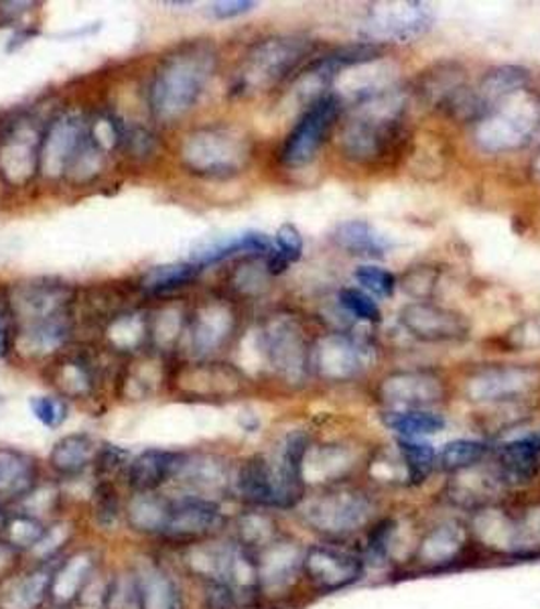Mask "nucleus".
<instances>
[{
    "label": "nucleus",
    "mask_w": 540,
    "mask_h": 609,
    "mask_svg": "<svg viewBox=\"0 0 540 609\" xmlns=\"http://www.w3.org/2000/svg\"><path fill=\"white\" fill-rule=\"evenodd\" d=\"M339 301L358 320L370 321V323H379L382 320L379 304L374 303L362 290L344 289L339 292Z\"/></svg>",
    "instance_id": "37"
},
{
    "label": "nucleus",
    "mask_w": 540,
    "mask_h": 609,
    "mask_svg": "<svg viewBox=\"0 0 540 609\" xmlns=\"http://www.w3.org/2000/svg\"><path fill=\"white\" fill-rule=\"evenodd\" d=\"M322 356L320 368L325 377L350 378L364 363L360 349L353 348L346 339H327V348L322 349Z\"/></svg>",
    "instance_id": "25"
},
{
    "label": "nucleus",
    "mask_w": 540,
    "mask_h": 609,
    "mask_svg": "<svg viewBox=\"0 0 540 609\" xmlns=\"http://www.w3.org/2000/svg\"><path fill=\"white\" fill-rule=\"evenodd\" d=\"M240 545L244 549H252V547H268L275 540V524L268 516H261V514H249L240 521Z\"/></svg>",
    "instance_id": "33"
},
{
    "label": "nucleus",
    "mask_w": 540,
    "mask_h": 609,
    "mask_svg": "<svg viewBox=\"0 0 540 609\" xmlns=\"http://www.w3.org/2000/svg\"><path fill=\"white\" fill-rule=\"evenodd\" d=\"M86 132L82 122L73 118H61L51 124L45 136V169L61 174L70 163H75L86 146Z\"/></svg>",
    "instance_id": "13"
},
{
    "label": "nucleus",
    "mask_w": 540,
    "mask_h": 609,
    "mask_svg": "<svg viewBox=\"0 0 540 609\" xmlns=\"http://www.w3.org/2000/svg\"><path fill=\"white\" fill-rule=\"evenodd\" d=\"M431 25V13L423 4L407 2V4H393L391 9H376L370 16L368 27L376 39H396L409 41L412 37L421 35Z\"/></svg>",
    "instance_id": "10"
},
{
    "label": "nucleus",
    "mask_w": 540,
    "mask_h": 609,
    "mask_svg": "<svg viewBox=\"0 0 540 609\" xmlns=\"http://www.w3.org/2000/svg\"><path fill=\"white\" fill-rule=\"evenodd\" d=\"M143 609H181L176 581L157 566H146L136 575Z\"/></svg>",
    "instance_id": "22"
},
{
    "label": "nucleus",
    "mask_w": 540,
    "mask_h": 609,
    "mask_svg": "<svg viewBox=\"0 0 540 609\" xmlns=\"http://www.w3.org/2000/svg\"><path fill=\"white\" fill-rule=\"evenodd\" d=\"M254 9V2L250 0H228V2H214L212 4V15L218 19H235L244 15Z\"/></svg>",
    "instance_id": "42"
},
{
    "label": "nucleus",
    "mask_w": 540,
    "mask_h": 609,
    "mask_svg": "<svg viewBox=\"0 0 540 609\" xmlns=\"http://www.w3.org/2000/svg\"><path fill=\"white\" fill-rule=\"evenodd\" d=\"M461 547V533L452 526H439L429 537L424 538L421 554L424 563H445L457 554Z\"/></svg>",
    "instance_id": "32"
},
{
    "label": "nucleus",
    "mask_w": 540,
    "mask_h": 609,
    "mask_svg": "<svg viewBox=\"0 0 540 609\" xmlns=\"http://www.w3.org/2000/svg\"><path fill=\"white\" fill-rule=\"evenodd\" d=\"M380 394L384 396L386 403L409 406V410H412L415 406L435 403L441 394V389H439L437 380H433L431 377L405 374V377H393L391 380H386L380 389Z\"/></svg>",
    "instance_id": "18"
},
{
    "label": "nucleus",
    "mask_w": 540,
    "mask_h": 609,
    "mask_svg": "<svg viewBox=\"0 0 540 609\" xmlns=\"http://www.w3.org/2000/svg\"><path fill=\"white\" fill-rule=\"evenodd\" d=\"M202 268L193 262L155 266L143 278V287L151 290H171L188 285Z\"/></svg>",
    "instance_id": "31"
},
{
    "label": "nucleus",
    "mask_w": 540,
    "mask_h": 609,
    "mask_svg": "<svg viewBox=\"0 0 540 609\" xmlns=\"http://www.w3.org/2000/svg\"><path fill=\"white\" fill-rule=\"evenodd\" d=\"M92 571H94V561L89 557L86 554L73 557L70 563L61 566L58 575H53L51 594H56L58 599H72L73 595H77L84 589Z\"/></svg>",
    "instance_id": "29"
},
{
    "label": "nucleus",
    "mask_w": 540,
    "mask_h": 609,
    "mask_svg": "<svg viewBox=\"0 0 540 609\" xmlns=\"http://www.w3.org/2000/svg\"><path fill=\"white\" fill-rule=\"evenodd\" d=\"M275 250V242L261 232L238 234V236H228L224 240H216L209 247L197 250L191 262L197 264L200 268H204L207 264H216V262L232 259L238 254H263L271 256V252Z\"/></svg>",
    "instance_id": "14"
},
{
    "label": "nucleus",
    "mask_w": 540,
    "mask_h": 609,
    "mask_svg": "<svg viewBox=\"0 0 540 609\" xmlns=\"http://www.w3.org/2000/svg\"><path fill=\"white\" fill-rule=\"evenodd\" d=\"M238 490L244 500L256 506L275 507V483L271 464L263 455H254L240 467L238 474Z\"/></svg>",
    "instance_id": "20"
},
{
    "label": "nucleus",
    "mask_w": 540,
    "mask_h": 609,
    "mask_svg": "<svg viewBox=\"0 0 540 609\" xmlns=\"http://www.w3.org/2000/svg\"><path fill=\"white\" fill-rule=\"evenodd\" d=\"M7 533H9V545H13L15 549L35 547L47 535L44 526L31 516H15V521L7 524Z\"/></svg>",
    "instance_id": "35"
},
{
    "label": "nucleus",
    "mask_w": 540,
    "mask_h": 609,
    "mask_svg": "<svg viewBox=\"0 0 540 609\" xmlns=\"http://www.w3.org/2000/svg\"><path fill=\"white\" fill-rule=\"evenodd\" d=\"M216 58L205 45H190L163 61L148 92L153 115L171 122L190 112L200 100Z\"/></svg>",
    "instance_id": "1"
},
{
    "label": "nucleus",
    "mask_w": 540,
    "mask_h": 609,
    "mask_svg": "<svg viewBox=\"0 0 540 609\" xmlns=\"http://www.w3.org/2000/svg\"><path fill=\"white\" fill-rule=\"evenodd\" d=\"M96 451L98 447L92 437L75 433V435L59 439L51 451L49 462L61 476H75V474H82L94 462Z\"/></svg>",
    "instance_id": "21"
},
{
    "label": "nucleus",
    "mask_w": 540,
    "mask_h": 609,
    "mask_svg": "<svg viewBox=\"0 0 540 609\" xmlns=\"http://www.w3.org/2000/svg\"><path fill=\"white\" fill-rule=\"evenodd\" d=\"M129 453L118 447H106L98 455V471L108 478L118 474L122 467L129 469Z\"/></svg>",
    "instance_id": "41"
},
{
    "label": "nucleus",
    "mask_w": 540,
    "mask_h": 609,
    "mask_svg": "<svg viewBox=\"0 0 540 609\" xmlns=\"http://www.w3.org/2000/svg\"><path fill=\"white\" fill-rule=\"evenodd\" d=\"M403 323L410 334L424 342H452L469 332L468 321L459 313L433 304H409L403 311Z\"/></svg>",
    "instance_id": "8"
},
{
    "label": "nucleus",
    "mask_w": 540,
    "mask_h": 609,
    "mask_svg": "<svg viewBox=\"0 0 540 609\" xmlns=\"http://www.w3.org/2000/svg\"><path fill=\"white\" fill-rule=\"evenodd\" d=\"M104 608L106 609H143L136 577L122 575L108 585L104 595Z\"/></svg>",
    "instance_id": "34"
},
{
    "label": "nucleus",
    "mask_w": 540,
    "mask_h": 609,
    "mask_svg": "<svg viewBox=\"0 0 540 609\" xmlns=\"http://www.w3.org/2000/svg\"><path fill=\"white\" fill-rule=\"evenodd\" d=\"M118 512H120V506H118L117 492L110 483L103 481L96 490V514H98L100 523L115 526L118 521Z\"/></svg>",
    "instance_id": "39"
},
{
    "label": "nucleus",
    "mask_w": 540,
    "mask_h": 609,
    "mask_svg": "<svg viewBox=\"0 0 540 609\" xmlns=\"http://www.w3.org/2000/svg\"><path fill=\"white\" fill-rule=\"evenodd\" d=\"M386 425L396 433L415 439V437L435 435L445 427V421L435 413L412 408V410L391 413L386 417Z\"/></svg>",
    "instance_id": "27"
},
{
    "label": "nucleus",
    "mask_w": 540,
    "mask_h": 609,
    "mask_svg": "<svg viewBox=\"0 0 540 609\" xmlns=\"http://www.w3.org/2000/svg\"><path fill=\"white\" fill-rule=\"evenodd\" d=\"M341 110V101L334 94H325L320 100L311 101L305 115L292 127L287 136L280 160L289 167H301L315 159L329 131L334 129Z\"/></svg>",
    "instance_id": "2"
},
{
    "label": "nucleus",
    "mask_w": 540,
    "mask_h": 609,
    "mask_svg": "<svg viewBox=\"0 0 540 609\" xmlns=\"http://www.w3.org/2000/svg\"><path fill=\"white\" fill-rule=\"evenodd\" d=\"M307 44L301 39H268L259 45L247 61L242 73L244 86H271L291 72L297 61L305 56Z\"/></svg>",
    "instance_id": "7"
},
{
    "label": "nucleus",
    "mask_w": 540,
    "mask_h": 609,
    "mask_svg": "<svg viewBox=\"0 0 540 609\" xmlns=\"http://www.w3.org/2000/svg\"><path fill=\"white\" fill-rule=\"evenodd\" d=\"M221 524L224 516L212 500L190 495L181 502H176L165 535L176 540H197L218 533Z\"/></svg>",
    "instance_id": "9"
},
{
    "label": "nucleus",
    "mask_w": 540,
    "mask_h": 609,
    "mask_svg": "<svg viewBox=\"0 0 540 609\" xmlns=\"http://www.w3.org/2000/svg\"><path fill=\"white\" fill-rule=\"evenodd\" d=\"M356 280L364 289L372 290L379 297H391L395 292V275L384 271V268H379V266H360L356 271Z\"/></svg>",
    "instance_id": "38"
},
{
    "label": "nucleus",
    "mask_w": 540,
    "mask_h": 609,
    "mask_svg": "<svg viewBox=\"0 0 540 609\" xmlns=\"http://www.w3.org/2000/svg\"><path fill=\"white\" fill-rule=\"evenodd\" d=\"M2 524H4V514L0 512V526H2Z\"/></svg>",
    "instance_id": "45"
},
{
    "label": "nucleus",
    "mask_w": 540,
    "mask_h": 609,
    "mask_svg": "<svg viewBox=\"0 0 540 609\" xmlns=\"http://www.w3.org/2000/svg\"><path fill=\"white\" fill-rule=\"evenodd\" d=\"M263 551V557L256 559L261 587H285L291 583L297 571L303 569V557H297L291 545L273 540Z\"/></svg>",
    "instance_id": "16"
},
{
    "label": "nucleus",
    "mask_w": 540,
    "mask_h": 609,
    "mask_svg": "<svg viewBox=\"0 0 540 609\" xmlns=\"http://www.w3.org/2000/svg\"><path fill=\"white\" fill-rule=\"evenodd\" d=\"M388 106L393 104L384 101V106H372L370 110L364 106L362 115L351 120L350 127L344 131V148L350 153V157L379 159L395 145L400 132V120L396 108L386 110Z\"/></svg>",
    "instance_id": "4"
},
{
    "label": "nucleus",
    "mask_w": 540,
    "mask_h": 609,
    "mask_svg": "<svg viewBox=\"0 0 540 609\" xmlns=\"http://www.w3.org/2000/svg\"><path fill=\"white\" fill-rule=\"evenodd\" d=\"M398 451H400L403 464L407 469L410 486H421L431 478V474L437 465V453L429 443H421L415 439H403L398 443Z\"/></svg>",
    "instance_id": "26"
},
{
    "label": "nucleus",
    "mask_w": 540,
    "mask_h": 609,
    "mask_svg": "<svg viewBox=\"0 0 540 609\" xmlns=\"http://www.w3.org/2000/svg\"><path fill=\"white\" fill-rule=\"evenodd\" d=\"M374 506L364 493L334 492L307 507V523L327 537H350L370 523Z\"/></svg>",
    "instance_id": "3"
},
{
    "label": "nucleus",
    "mask_w": 540,
    "mask_h": 609,
    "mask_svg": "<svg viewBox=\"0 0 540 609\" xmlns=\"http://www.w3.org/2000/svg\"><path fill=\"white\" fill-rule=\"evenodd\" d=\"M173 506L176 502L157 493H136L129 502L127 516L134 530H141L146 535H165L173 514Z\"/></svg>",
    "instance_id": "15"
},
{
    "label": "nucleus",
    "mask_w": 540,
    "mask_h": 609,
    "mask_svg": "<svg viewBox=\"0 0 540 609\" xmlns=\"http://www.w3.org/2000/svg\"><path fill=\"white\" fill-rule=\"evenodd\" d=\"M238 597L230 585L224 581H207L205 589V608L207 609H236Z\"/></svg>",
    "instance_id": "40"
},
{
    "label": "nucleus",
    "mask_w": 540,
    "mask_h": 609,
    "mask_svg": "<svg viewBox=\"0 0 540 609\" xmlns=\"http://www.w3.org/2000/svg\"><path fill=\"white\" fill-rule=\"evenodd\" d=\"M29 406L35 419L49 429H58L68 419V406L53 396H35L31 398Z\"/></svg>",
    "instance_id": "36"
},
{
    "label": "nucleus",
    "mask_w": 540,
    "mask_h": 609,
    "mask_svg": "<svg viewBox=\"0 0 540 609\" xmlns=\"http://www.w3.org/2000/svg\"><path fill=\"white\" fill-rule=\"evenodd\" d=\"M334 240L339 248L350 252L353 256H368L379 259L386 252V240L372 230L370 224L362 219H351L337 228Z\"/></svg>",
    "instance_id": "23"
},
{
    "label": "nucleus",
    "mask_w": 540,
    "mask_h": 609,
    "mask_svg": "<svg viewBox=\"0 0 540 609\" xmlns=\"http://www.w3.org/2000/svg\"><path fill=\"white\" fill-rule=\"evenodd\" d=\"M7 346H9V334H7V327L0 323V358L4 356Z\"/></svg>",
    "instance_id": "44"
},
{
    "label": "nucleus",
    "mask_w": 540,
    "mask_h": 609,
    "mask_svg": "<svg viewBox=\"0 0 540 609\" xmlns=\"http://www.w3.org/2000/svg\"><path fill=\"white\" fill-rule=\"evenodd\" d=\"M15 565V547L0 542V575L11 571Z\"/></svg>",
    "instance_id": "43"
},
{
    "label": "nucleus",
    "mask_w": 540,
    "mask_h": 609,
    "mask_svg": "<svg viewBox=\"0 0 540 609\" xmlns=\"http://www.w3.org/2000/svg\"><path fill=\"white\" fill-rule=\"evenodd\" d=\"M35 478L37 465L31 455L11 447H0V495H27L33 490Z\"/></svg>",
    "instance_id": "19"
},
{
    "label": "nucleus",
    "mask_w": 540,
    "mask_h": 609,
    "mask_svg": "<svg viewBox=\"0 0 540 609\" xmlns=\"http://www.w3.org/2000/svg\"><path fill=\"white\" fill-rule=\"evenodd\" d=\"M364 559L337 547H311L303 554L307 581L322 594H336L364 575Z\"/></svg>",
    "instance_id": "5"
},
{
    "label": "nucleus",
    "mask_w": 540,
    "mask_h": 609,
    "mask_svg": "<svg viewBox=\"0 0 540 609\" xmlns=\"http://www.w3.org/2000/svg\"><path fill=\"white\" fill-rule=\"evenodd\" d=\"M244 148L238 136L226 131H202L191 134L183 148V159L188 160L195 174L230 175L238 169Z\"/></svg>",
    "instance_id": "6"
},
{
    "label": "nucleus",
    "mask_w": 540,
    "mask_h": 609,
    "mask_svg": "<svg viewBox=\"0 0 540 609\" xmlns=\"http://www.w3.org/2000/svg\"><path fill=\"white\" fill-rule=\"evenodd\" d=\"M51 583H53L51 571L47 569L33 571L25 580L19 581L11 587V592L2 599V606L4 609H37L51 592Z\"/></svg>",
    "instance_id": "24"
},
{
    "label": "nucleus",
    "mask_w": 540,
    "mask_h": 609,
    "mask_svg": "<svg viewBox=\"0 0 540 609\" xmlns=\"http://www.w3.org/2000/svg\"><path fill=\"white\" fill-rule=\"evenodd\" d=\"M540 459V431L514 439L497 451V478L506 486H523L537 476Z\"/></svg>",
    "instance_id": "11"
},
{
    "label": "nucleus",
    "mask_w": 540,
    "mask_h": 609,
    "mask_svg": "<svg viewBox=\"0 0 540 609\" xmlns=\"http://www.w3.org/2000/svg\"><path fill=\"white\" fill-rule=\"evenodd\" d=\"M488 453V445L482 441L471 439H457L447 443L439 453L437 464L443 471H466L469 467L480 464Z\"/></svg>",
    "instance_id": "28"
},
{
    "label": "nucleus",
    "mask_w": 540,
    "mask_h": 609,
    "mask_svg": "<svg viewBox=\"0 0 540 609\" xmlns=\"http://www.w3.org/2000/svg\"><path fill=\"white\" fill-rule=\"evenodd\" d=\"M275 250L271 252V256H266V264H268V271L273 275H280L287 271V266L291 262H297L301 259L303 254V238L299 230L291 226V224H285L278 228L277 236H275Z\"/></svg>",
    "instance_id": "30"
},
{
    "label": "nucleus",
    "mask_w": 540,
    "mask_h": 609,
    "mask_svg": "<svg viewBox=\"0 0 540 609\" xmlns=\"http://www.w3.org/2000/svg\"><path fill=\"white\" fill-rule=\"evenodd\" d=\"M185 455L176 451L146 450L129 465V483L136 493L155 492L167 479L176 478Z\"/></svg>",
    "instance_id": "12"
},
{
    "label": "nucleus",
    "mask_w": 540,
    "mask_h": 609,
    "mask_svg": "<svg viewBox=\"0 0 540 609\" xmlns=\"http://www.w3.org/2000/svg\"><path fill=\"white\" fill-rule=\"evenodd\" d=\"M537 374L526 370H494L471 382L473 401H506L518 392H526L535 386Z\"/></svg>",
    "instance_id": "17"
}]
</instances>
